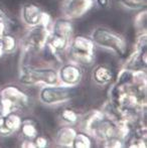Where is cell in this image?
Returning <instances> with one entry per match:
<instances>
[{
	"label": "cell",
	"mask_w": 147,
	"mask_h": 148,
	"mask_svg": "<svg viewBox=\"0 0 147 148\" xmlns=\"http://www.w3.org/2000/svg\"><path fill=\"white\" fill-rule=\"evenodd\" d=\"M18 81L22 86H49L59 84L57 71L53 66L23 64L19 66Z\"/></svg>",
	"instance_id": "6da1fadb"
},
{
	"label": "cell",
	"mask_w": 147,
	"mask_h": 148,
	"mask_svg": "<svg viewBox=\"0 0 147 148\" xmlns=\"http://www.w3.org/2000/svg\"><path fill=\"white\" fill-rule=\"evenodd\" d=\"M90 38L96 47L111 51L115 56L123 58L127 53L128 45L126 38L120 33L105 26H97L91 31Z\"/></svg>",
	"instance_id": "7a4b0ae2"
},
{
	"label": "cell",
	"mask_w": 147,
	"mask_h": 148,
	"mask_svg": "<svg viewBox=\"0 0 147 148\" xmlns=\"http://www.w3.org/2000/svg\"><path fill=\"white\" fill-rule=\"evenodd\" d=\"M29 96L15 85H7L0 90V115L19 112L29 106Z\"/></svg>",
	"instance_id": "3957f363"
},
{
	"label": "cell",
	"mask_w": 147,
	"mask_h": 148,
	"mask_svg": "<svg viewBox=\"0 0 147 148\" xmlns=\"http://www.w3.org/2000/svg\"><path fill=\"white\" fill-rule=\"evenodd\" d=\"M68 53L70 55V60L82 66H92L96 60V45L90 36L82 34L74 35Z\"/></svg>",
	"instance_id": "277c9868"
},
{
	"label": "cell",
	"mask_w": 147,
	"mask_h": 148,
	"mask_svg": "<svg viewBox=\"0 0 147 148\" xmlns=\"http://www.w3.org/2000/svg\"><path fill=\"white\" fill-rule=\"evenodd\" d=\"M77 96V87H67L63 85L40 86L38 100L41 104L49 107H55L72 101Z\"/></svg>",
	"instance_id": "5b68a950"
},
{
	"label": "cell",
	"mask_w": 147,
	"mask_h": 148,
	"mask_svg": "<svg viewBox=\"0 0 147 148\" xmlns=\"http://www.w3.org/2000/svg\"><path fill=\"white\" fill-rule=\"evenodd\" d=\"M49 35V28L44 26H34L27 28L22 37L19 39V47L21 56L36 55L43 51L46 45Z\"/></svg>",
	"instance_id": "8992f818"
},
{
	"label": "cell",
	"mask_w": 147,
	"mask_h": 148,
	"mask_svg": "<svg viewBox=\"0 0 147 148\" xmlns=\"http://www.w3.org/2000/svg\"><path fill=\"white\" fill-rule=\"evenodd\" d=\"M20 20L26 28L34 26H44L51 28L53 18L51 14L43 10L39 5L32 2L24 3L20 8Z\"/></svg>",
	"instance_id": "52a82bcc"
},
{
	"label": "cell",
	"mask_w": 147,
	"mask_h": 148,
	"mask_svg": "<svg viewBox=\"0 0 147 148\" xmlns=\"http://www.w3.org/2000/svg\"><path fill=\"white\" fill-rule=\"evenodd\" d=\"M122 69L131 72L147 71V32L136 35L134 51L126 59Z\"/></svg>",
	"instance_id": "ba28073f"
},
{
	"label": "cell",
	"mask_w": 147,
	"mask_h": 148,
	"mask_svg": "<svg viewBox=\"0 0 147 148\" xmlns=\"http://www.w3.org/2000/svg\"><path fill=\"white\" fill-rule=\"evenodd\" d=\"M59 84L67 87H78L84 77V70L81 64L74 60L62 62L57 69Z\"/></svg>",
	"instance_id": "9c48e42d"
},
{
	"label": "cell",
	"mask_w": 147,
	"mask_h": 148,
	"mask_svg": "<svg viewBox=\"0 0 147 148\" xmlns=\"http://www.w3.org/2000/svg\"><path fill=\"white\" fill-rule=\"evenodd\" d=\"M94 6V0H63L61 12L63 17L75 20L85 16Z\"/></svg>",
	"instance_id": "30bf717a"
},
{
	"label": "cell",
	"mask_w": 147,
	"mask_h": 148,
	"mask_svg": "<svg viewBox=\"0 0 147 148\" xmlns=\"http://www.w3.org/2000/svg\"><path fill=\"white\" fill-rule=\"evenodd\" d=\"M22 119L18 112L0 115V137H10L18 132Z\"/></svg>",
	"instance_id": "8fae6325"
},
{
	"label": "cell",
	"mask_w": 147,
	"mask_h": 148,
	"mask_svg": "<svg viewBox=\"0 0 147 148\" xmlns=\"http://www.w3.org/2000/svg\"><path fill=\"white\" fill-rule=\"evenodd\" d=\"M91 79L93 83L97 86L104 87L110 85L115 79L114 71L112 70L111 66L105 64H97L92 71L91 74Z\"/></svg>",
	"instance_id": "7c38bea8"
},
{
	"label": "cell",
	"mask_w": 147,
	"mask_h": 148,
	"mask_svg": "<svg viewBox=\"0 0 147 148\" xmlns=\"http://www.w3.org/2000/svg\"><path fill=\"white\" fill-rule=\"evenodd\" d=\"M77 129L74 126L62 125L55 132L53 137V142L57 146L63 148H72L73 140L76 136Z\"/></svg>",
	"instance_id": "4fadbf2b"
},
{
	"label": "cell",
	"mask_w": 147,
	"mask_h": 148,
	"mask_svg": "<svg viewBox=\"0 0 147 148\" xmlns=\"http://www.w3.org/2000/svg\"><path fill=\"white\" fill-rule=\"evenodd\" d=\"M0 39L4 55H12L19 47V39L10 32L5 33L3 36L0 37Z\"/></svg>",
	"instance_id": "5bb4252c"
},
{
	"label": "cell",
	"mask_w": 147,
	"mask_h": 148,
	"mask_svg": "<svg viewBox=\"0 0 147 148\" xmlns=\"http://www.w3.org/2000/svg\"><path fill=\"white\" fill-rule=\"evenodd\" d=\"M18 132H19V134L23 138L34 140L37 135H38V129H37L36 123L34 120H31V119H25V120H22Z\"/></svg>",
	"instance_id": "9a60e30c"
},
{
	"label": "cell",
	"mask_w": 147,
	"mask_h": 148,
	"mask_svg": "<svg viewBox=\"0 0 147 148\" xmlns=\"http://www.w3.org/2000/svg\"><path fill=\"white\" fill-rule=\"evenodd\" d=\"M81 115L74 109L71 108H64L59 115V120L62 125H69V126H76L80 121Z\"/></svg>",
	"instance_id": "2e32d148"
},
{
	"label": "cell",
	"mask_w": 147,
	"mask_h": 148,
	"mask_svg": "<svg viewBox=\"0 0 147 148\" xmlns=\"http://www.w3.org/2000/svg\"><path fill=\"white\" fill-rule=\"evenodd\" d=\"M133 26L136 35L147 32V10L146 8L139 10L133 19Z\"/></svg>",
	"instance_id": "e0dca14e"
},
{
	"label": "cell",
	"mask_w": 147,
	"mask_h": 148,
	"mask_svg": "<svg viewBox=\"0 0 147 148\" xmlns=\"http://www.w3.org/2000/svg\"><path fill=\"white\" fill-rule=\"evenodd\" d=\"M93 140L94 139L84 131H77L76 136L73 140L72 148H91L93 147Z\"/></svg>",
	"instance_id": "ac0fdd59"
},
{
	"label": "cell",
	"mask_w": 147,
	"mask_h": 148,
	"mask_svg": "<svg viewBox=\"0 0 147 148\" xmlns=\"http://www.w3.org/2000/svg\"><path fill=\"white\" fill-rule=\"evenodd\" d=\"M117 2L123 9L131 11H139L147 5V0H117Z\"/></svg>",
	"instance_id": "d6986e66"
},
{
	"label": "cell",
	"mask_w": 147,
	"mask_h": 148,
	"mask_svg": "<svg viewBox=\"0 0 147 148\" xmlns=\"http://www.w3.org/2000/svg\"><path fill=\"white\" fill-rule=\"evenodd\" d=\"M101 146L106 147V148H122L125 147V144L124 142L119 139L118 137H111L109 139H106L105 141H103L101 143Z\"/></svg>",
	"instance_id": "ffe728a7"
},
{
	"label": "cell",
	"mask_w": 147,
	"mask_h": 148,
	"mask_svg": "<svg viewBox=\"0 0 147 148\" xmlns=\"http://www.w3.org/2000/svg\"><path fill=\"white\" fill-rule=\"evenodd\" d=\"M34 142L36 144V148H46L49 145V139L45 136H43V135H39V134L34 139Z\"/></svg>",
	"instance_id": "44dd1931"
},
{
	"label": "cell",
	"mask_w": 147,
	"mask_h": 148,
	"mask_svg": "<svg viewBox=\"0 0 147 148\" xmlns=\"http://www.w3.org/2000/svg\"><path fill=\"white\" fill-rule=\"evenodd\" d=\"M20 147L22 148H36V144H34V140L31 139H25L23 138V140L21 141Z\"/></svg>",
	"instance_id": "7402d4cb"
},
{
	"label": "cell",
	"mask_w": 147,
	"mask_h": 148,
	"mask_svg": "<svg viewBox=\"0 0 147 148\" xmlns=\"http://www.w3.org/2000/svg\"><path fill=\"white\" fill-rule=\"evenodd\" d=\"M95 4L100 8H108L111 4V0H94Z\"/></svg>",
	"instance_id": "603a6c76"
},
{
	"label": "cell",
	"mask_w": 147,
	"mask_h": 148,
	"mask_svg": "<svg viewBox=\"0 0 147 148\" xmlns=\"http://www.w3.org/2000/svg\"><path fill=\"white\" fill-rule=\"evenodd\" d=\"M4 56V53H3V49H2V45H1V39H0V58Z\"/></svg>",
	"instance_id": "cb8c5ba5"
}]
</instances>
